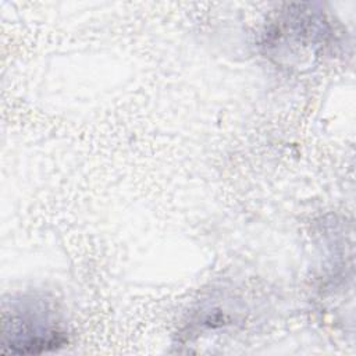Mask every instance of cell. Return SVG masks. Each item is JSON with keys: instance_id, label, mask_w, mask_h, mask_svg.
<instances>
[{"instance_id": "obj_1", "label": "cell", "mask_w": 356, "mask_h": 356, "mask_svg": "<svg viewBox=\"0 0 356 356\" xmlns=\"http://www.w3.org/2000/svg\"><path fill=\"white\" fill-rule=\"evenodd\" d=\"M4 345L11 352L38 353L61 343V332L51 320L47 309L39 305L22 303L11 309L10 318L4 317Z\"/></svg>"}]
</instances>
